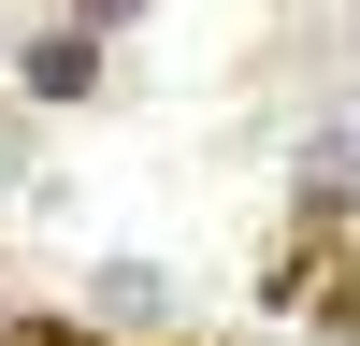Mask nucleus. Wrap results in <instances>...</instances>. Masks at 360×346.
<instances>
[{"instance_id": "nucleus-1", "label": "nucleus", "mask_w": 360, "mask_h": 346, "mask_svg": "<svg viewBox=\"0 0 360 346\" xmlns=\"http://www.w3.org/2000/svg\"><path fill=\"white\" fill-rule=\"evenodd\" d=\"M29 86H44V101H86V86H101V44H86V29H58V44L29 58Z\"/></svg>"}, {"instance_id": "nucleus-2", "label": "nucleus", "mask_w": 360, "mask_h": 346, "mask_svg": "<svg viewBox=\"0 0 360 346\" xmlns=\"http://www.w3.org/2000/svg\"><path fill=\"white\" fill-rule=\"evenodd\" d=\"M0 346H86V332H58V317H0Z\"/></svg>"}]
</instances>
